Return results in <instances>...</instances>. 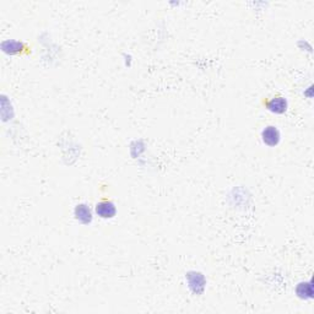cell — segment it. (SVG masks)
Returning <instances> with one entry per match:
<instances>
[{
  "label": "cell",
  "instance_id": "cell-3",
  "mask_svg": "<svg viewBox=\"0 0 314 314\" xmlns=\"http://www.w3.org/2000/svg\"><path fill=\"white\" fill-rule=\"evenodd\" d=\"M266 107L270 112L276 114H282L287 111V101L282 96H275L271 99H269Z\"/></svg>",
  "mask_w": 314,
  "mask_h": 314
},
{
  "label": "cell",
  "instance_id": "cell-1",
  "mask_svg": "<svg viewBox=\"0 0 314 314\" xmlns=\"http://www.w3.org/2000/svg\"><path fill=\"white\" fill-rule=\"evenodd\" d=\"M96 214L101 219H112L116 216L117 208L113 201L111 200H101L96 205Z\"/></svg>",
  "mask_w": 314,
  "mask_h": 314
},
{
  "label": "cell",
  "instance_id": "cell-2",
  "mask_svg": "<svg viewBox=\"0 0 314 314\" xmlns=\"http://www.w3.org/2000/svg\"><path fill=\"white\" fill-rule=\"evenodd\" d=\"M261 139H263V143L268 146H276L279 145L280 139H281V134H280L279 129L274 125H269L265 129L261 132Z\"/></svg>",
  "mask_w": 314,
  "mask_h": 314
},
{
  "label": "cell",
  "instance_id": "cell-4",
  "mask_svg": "<svg viewBox=\"0 0 314 314\" xmlns=\"http://www.w3.org/2000/svg\"><path fill=\"white\" fill-rule=\"evenodd\" d=\"M74 215L81 224H90L92 221V213L86 204H78L74 210Z\"/></svg>",
  "mask_w": 314,
  "mask_h": 314
}]
</instances>
